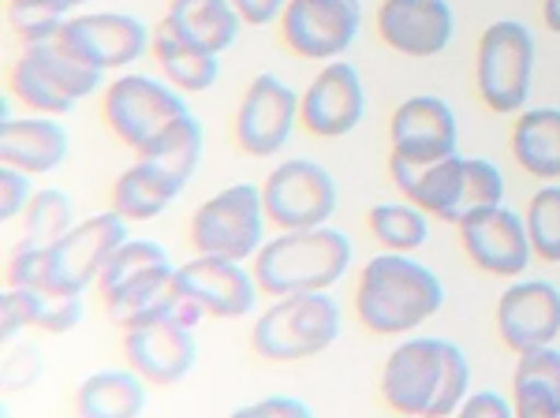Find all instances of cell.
<instances>
[{"mask_svg":"<svg viewBox=\"0 0 560 418\" xmlns=\"http://www.w3.org/2000/svg\"><path fill=\"white\" fill-rule=\"evenodd\" d=\"M105 71L79 57L71 45L52 34L42 42H26L8 71V86L26 108L42 116H65L94 90H102Z\"/></svg>","mask_w":560,"mask_h":418,"instance_id":"4","label":"cell"},{"mask_svg":"<svg viewBox=\"0 0 560 418\" xmlns=\"http://www.w3.org/2000/svg\"><path fill=\"white\" fill-rule=\"evenodd\" d=\"M60 38L79 53L86 63L102 71L128 68V63L142 60L153 45V31L139 15L124 12H83L68 15L60 26Z\"/></svg>","mask_w":560,"mask_h":418,"instance_id":"15","label":"cell"},{"mask_svg":"<svg viewBox=\"0 0 560 418\" xmlns=\"http://www.w3.org/2000/svg\"><path fill=\"white\" fill-rule=\"evenodd\" d=\"M68 158V131L49 116H34V120H12L4 116L0 124V161L15 165L31 176L60 169Z\"/></svg>","mask_w":560,"mask_h":418,"instance_id":"22","label":"cell"},{"mask_svg":"<svg viewBox=\"0 0 560 418\" xmlns=\"http://www.w3.org/2000/svg\"><path fill=\"white\" fill-rule=\"evenodd\" d=\"M128 224L116 209H105L71 224L49 247H15L8 258V285L38 288L45 295H83L128 240Z\"/></svg>","mask_w":560,"mask_h":418,"instance_id":"1","label":"cell"},{"mask_svg":"<svg viewBox=\"0 0 560 418\" xmlns=\"http://www.w3.org/2000/svg\"><path fill=\"white\" fill-rule=\"evenodd\" d=\"M79 322H83V295H45L42 322H38L42 333L60 336L75 329Z\"/></svg>","mask_w":560,"mask_h":418,"instance_id":"40","label":"cell"},{"mask_svg":"<svg viewBox=\"0 0 560 418\" xmlns=\"http://www.w3.org/2000/svg\"><path fill=\"white\" fill-rule=\"evenodd\" d=\"M388 139H393V153L408 161H430L445 158V153L459 150V127L456 113L448 108L445 97L419 94L396 105L393 120H388Z\"/></svg>","mask_w":560,"mask_h":418,"instance_id":"21","label":"cell"},{"mask_svg":"<svg viewBox=\"0 0 560 418\" xmlns=\"http://www.w3.org/2000/svg\"><path fill=\"white\" fill-rule=\"evenodd\" d=\"M31 198H34L31 172L0 161V221L12 224L15 217H23L26 206H31Z\"/></svg>","mask_w":560,"mask_h":418,"instance_id":"39","label":"cell"},{"mask_svg":"<svg viewBox=\"0 0 560 418\" xmlns=\"http://www.w3.org/2000/svg\"><path fill=\"white\" fill-rule=\"evenodd\" d=\"M497 333L509 351H530L560 336V288L549 280H516L497 299Z\"/></svg>","mask_w":560,"mask_h":418,"instance_id":"20","label":"cell"},{"mask_svg":"<svg viewBox=\"0 0 560 418\" xmlns=\"http://www.w3.org/2000/svg\"><path fill=\"white\" fill-rule=\"evenodd\" d=\"M530 79H535V34L516 20L486 26L475 53V86L482 105L501 116L523 113Z\"/></svg>","mask_w":560,"mask_h":418,"instance_id":"6","label":"cell"},{"mask_svg":"<svg viewBox=\"0 0 560 418\" xmlns=\"http://www.w3.org/2000/svg\"><path fill=\"white\" fill-rule=\"evenodd\" d=\"M42 306H45V292H38V288L8 285L4 295H0V340L12 344L20 340L23 329H38Z\"/></svg>","mask_w":560,"mask_h":418,"instance_id":"35","label":"cell"},{"mask_svg":"<svg viewBox=\"0 0 560 418\" xmlns=\"http://www.w3.org/2000/svg\"><path fill=\"white\" fill-rule=\"evenodd\" d=\"M456 229H459V243H464V254L471 258V266L490 272V277H520V272L530 266V258H535L527 221L504 202L475 209Z\"/></svg>","mask_w":560,"mask_h":418,"instance_id":"13","label":"cell"},{"mask_svg":"<svg viewBox=\"0 0 560 418\" xmlns=\"http://www.w3.org/2000/svg\"><path fill=\"white\" fill-rule=\"evenodd\" d=\"M168 299V295H165ZM165 299L150 314L124 325V359L153 388L179 385L198 362L195 329L165 311Z\"/></svg>","mask_w":560,"mask_h":418,"instance_id":"9","label":"cell"},{"mask_svg":"<svg viewBox=\"0 0 560 418\" xmlns=\"http://www.w3.org/2000/svg\"><path fill=\"white\" fill-rule=\"evenodd\" d=\"M512 153L535 179H560V108H523L512 127Z\"/></svg>","mask_w":560,"mask_h":418,"instance_id":"28","label":"cell"},{"mask_svg":"<svg viewBox=\"0 0 560 418\" xmlns=\"http://www.w3.org/2000/svg\"><path fill=\"white\" fill-rule=\"evenodd\" d=\"M527 235H530V247L541 262L557 266L560 262V184H546L535 190V198L527 202Z\"/></svg>","mask_w":560,"mask_h":418,"instance_id":"34","label":"cell"},{"mask_svg":"<svg viewBox=\"0 0 560 418\" xmlns=\"http://www.w3.org/2000/svg\"><path fill=\"white\" fill-rule=\"evenodd\" d=\"M236 4V12H240V20L243 23H250V26H269V23H277L280 15H284V4L288 0H232Z\"/></svg>","mask_w":560,"mask_h":418,"instance_id":"43","label":"cell"},{"mask_svg":"<svg viewBox=\"0 0 560 418\" xmlns=\"http://www.w3.org/2000/svg\"><path fill=\"white\" fill-rule=\"evenodd\" d=\"M504 202V176L493 161L486 158H467L464 172V217H471L475 209L501 206Z\"/></svg>","mask_w":560,"mask_h":418,"instance_id":"36","label":"cell"},{"mask_svg":"<svg viewBox=\"0 0 560 418\" xmlns=\"http://www.w3.org/2000/svg\"><path fill=\"white\" fill-rule=\"evenodd\" d=\"M150 381L135 370H97L75 393L79 418H139L147 411Z\"/></svg>","mask_w":560,"mask_h":418,"instance_id":"26","label":"cell"},{"mask_svg":"<svg viewBox=\"0 0 560 418\" xmlns=\"http://www.w3.org/2000/svg\"><path fill=\"white\" fill-rule=\"evenodd\" d=\"M165 266H173V258H168V251L161 247V243H153V240H124L120 247L113 251V258L105 262L102 277H97L102 299L124 292V288L135 285V280L150 277L153 269H165Z\"/></svg>","mask_w":560,"mask_h":418,"instance_id":"31","label":"cell"},{"mask_svg":"<svg viewBox=\"0 0 560 418\" xmlns=\"http://www.w3.org/2000/svg\"><path fill=\"white\" fill-rule=\"evenodd\" d=\"M366 113L359 71L348 60H329L300 94V120L318 139H340L355 131Z\"/></svg>","mask_w":560,"mask_h":418,"instance_id":"17","label":"cell"},{"mask_svg":"<svg viewBox=\"0 0 560 418\" xmlns=\"http://www.w3.org/2000/svg\"><path fill=\"white\" fill-rule=\"evenodd\" d=\"M471 396V362H467L464 351L448 340L445 348V385H441L438 407H433V418H448L464 407V399Z\"/></svg>","mask_w":560,"mask_h":418,"instance_id":"37","label":"cell"},{"mask_svg":"<svg viewBox=\"0 0 560 418\" xmlns=\"http://www.w3.org/2000/svg\"><path fill=\"white\" fill-rule=\"evenodd\" d=\"M150 53H153V60H158V68L165 71L168 83L176 90H184V94H202V90H210L217 83V76H221V63H217L213 53L191 45L165 20L153 26Z\"/></svg>","mask_w":560,"mask_h":418,"instance_id":"27","label":"cell"},{"mask_svg":"<svg viewBox=\"0 0 560 418\" xmlns=\"http://www.w3.org/2000/svg\"><path fill=\"white\" fill-rule=\"evenodd\" d=\"M300 120V94L277 76H255L236 108V142L247 158H273Z\"/></svg>","mask_w":560,"mask_h":418,"instance_id":"14","label":"cell"},{"mask_svg":"<svg viewBox=\"0 0 560 418\" xmlns=\"http://www.w3.org/2000/svg\"><path fill=\"white\" fill-rule=\"evenodd\" d=\"M359 0H288L280 15V38L300 60H337L359 38Z\"/></svg>","mask_w":560,"mask_h":418,"instance_id":"11","label":"cell"},{"mask_svg":"<svg viewBox=\"0 0 560 418\" xmlns=\"http://www.w3.org/2000/svg\"><path fill=\"white\" fill-rule=\"evenodd\" d=\"M512 404L520 418H560V348L541 344V348L520 351L516 370H512Z\"/></svg>","mask_w":560,"mask_h":418,"instance_id":"23","label":"cell"},{"mask_svg":"<svg viewBox=\"0 0 560 418\" xmlns=\"http://www.w3.org/2000/svg\"><path fill=\"white\" fill-rule=\"evenodd\" d=\"M351 240L340 229L314 224V229H288L261 243L255 254V280L266 295L329 292L351 269Z\"/></svg>","mask_w":560,"mask_h":418,"instance_id":"3","label":"cell"},{"mask_svg":"<svg viewBox=\"0 0 560 418\" xmlns=\"http://www.w3.org/2000/svg\"><path fill=\"white\" fill-rule=\"evenodd\" d=\"M179 195H184L179 179L168 176L165 169L150 165L147 158H135V165L124 169L113 187V209L124 221L147 224V221H158Z\"/></svg>","mask_w":560,"mask_h":418,"instance_id":"24","label":"cell"},{"mask_svg":"<svg viewBox=\"0 0 560 418\" xmlns=\"http://www.w3.org/2000/svg\"><path fill=\"white\" fill-rule=\"evenodd\" d=\"M236 418H306V404L292 396H269V399H255V404H243L232 411Z\"/></svg>","mask_w":560,"mask_h":418,"instance_id":"41","label":"cell"},{"mask_svg":"<svg viewBox=\"0 0 560 418\" xmlns=\"http://www.w3.org/2000/svg\"><path fill=\"white\" fill-rule=\"evenodd\" d=\"M90 4V0H12L8 20L12 31L20 34V42H42L65 26L68 15H75V8Z\"/></svg>","mask_w":560,"mask_h":418,"instance_id":"33","label":"cell"},{"mask_svg":"<svg viewBox=\"0 0 560 418\" xmlns=\"http://www.w3.org/2000/svg\"><path fill=\"white\" fill-rule=\"evenodd\" d=\"M71 224H75V209H71V198L57 187L34 190L31 206L23 213V232L15 247H49L65 235Z\"/></svg>","mask_w":560,"mask_h":418,"instance_id":"32","label":"cell"},{"mask_svg":"<svg viewBox=\"0 0 560 418\" xmlns=\"http://www.w3.org/2000/svg\"><path fill=\"white\" fill-rule=\"evenodd\" d=\"M261 202H266L269 224H277L280 232L314 229V224H329V217L337 213V184L318 161L292 158L280 161L266 176Z\"/></svg>","mask_w":560,"mask_h":418,"instance_id":"10","label":"cell"},{"mask_svg":"<svg viewBox=\"0 0 560 418\" xmlns=\"http://www.w3.org/2000/svg\"><path fill=\"white\" fill-rule=\"evenodd\" d=\"M191 113L184 102V90H176L173 83H161L153 76H139V71H128V76L113 79L105 86V102H102V116L108 124V131L131 147L135 153L147 150L158 135H165L179 116Z\"/></svg>","mask_w":560,"mask_h":418,"instance_id":"7","label":"cell"},{"mask_svg":"<svg viewBox=\"0 0 560 418\" xmlns=\"http://www.w3.org/2000/svg\"><path fill=\"white\" fill-rule=\"evenodd\" d=\"M176 288L191 295L210 317L236 322L247 317L258 303V280L250 269H243L236 258H221V254H195L191 262L176 269Z\"/></svg>","mask_w":560,"mask_h":418,"instance_id":"16","label":"cell"},{"mask_svg":"<svg viewBox=\"0 0 560 418\" xmlns=\"http://www.w3.org/2000/svg\"><path fill=\"white\" fill-rule=\"evenodd\" d=\"M340 336V306L329 292L280 295L258 314L250 329V348L266 362H300L322 356Z\"/></svg>","mask_w":560,"mask_h":418,"instance_id":"5","label":"cell"},{"mask_svg":"<svg viewBox=\"0 0 560 418\" xmlns=\"http://www.w3.org/2000/svg\"><path fill=\"white\" fill-rule=\"evenodd\" d=\"M0 374H4L8 393H26V388H31L34 381H38V374H42L38 348L12 340V344H8V351H4V367H0Z\"/></svg>","mask_w":560,"mask_h":418,"instance_id":"38","label":"cell"},{"mask_svg":"<svg viewBox=\"0 0 560 418\" xmlns=\"http://www.w3.org/2000/svg\"><path fill=\"white\" fill-rule=\"evenodd\" d=\"M165 23L198 49L221 57L240 38V12L232 0H173L165 12Z\"/></svg>","mask_w":560,"mask_h":418,"instance_id":"25","label":"cell"},{"mask_svg":"<svg viewBox=\"0 0 560 418\" xmlns=\"http://www.w3.org/2000/svg\"><path fill=\"white\" fill-rule=\"evenodd\" d=\"M202 147H206L202 124H198L191 113H184L165 135H158L147 150H139V158H147L150 165L165 169L168 176L187 187V179L195 176L198 161H202Z\"/></svg>","mask_w":560,"mask_h":418,"instance_id":"29","label":"cell"},{"mask_svg":"<svg viewBox=\"0 0 560 418\" xmlns=\"http://www.w3.org/2000/svg\"><path fill=\"white\" fill-rule=\"evenodd\" d=\"M541 20L553 34H560V0H541Z\"/></svg>","mask_w":560,"mask_h":418,"instance_id":"44","label":"cell"},{"mask_svg":"<svg viewBox=\"0 0 560 418\" xmlns=\"http://www.w3.org/2000/svg\"><path fill=\"white\" fill-rule=\"evenodd\" d=\"M441 303H445V285L411 254L385 251L359 272L355 314L359 325L377 336H404L419 329L441 311Z\"/></svg>","mask_w":560,"mask_h":418,"instance_id":"2","label":"cell"},{"mask_svg":"<svg viewBox=\"0 0 560 418\" xmlns=\"http://www.w3.org/2000/svg\"><path fill=\"white\" fill-rule=\"evenodd\" d=\"M366 224L385 251L411 254L430 240V213L408 202V198H404V202H377L370 209Z\"/></svg>","mask_w":560,"mask_h":418,"instance_id":"30","label":"cell"},{"mask_svg":"<svg viewBox=\"0 0 560 418\" xmlns=\"http://www.w3.org/2000/svg\"><path fill=\"white\" fill-rule=\"evenodd\" d=\"M464 172L467 158L464 153H445V158H430V161H408L388 153V176L393 187L400 190L408 202L419 209H427L430 217L445 224L464 221Z\"/></svg>","mask_w":560,"mask_h":418,"instance_id":"18","label":"cell"},{"mask_svg":"<svg viewBox=\"0 0 560 418\" xmlns=\"http://www.w3.org/2000/svg\"><path fill=\"white\" fill-rule=\"evenodd\" d=\"M456 15L448 0H382L377 34L393 53L411 60H430L448 49Z\"/></svg>","mask_w":560,"mask_h":418,"instance_id":"19","label":"cell"},{"mask_svg":"<svg viewBox=\"0 0 560 418\" xmlns=\"http://www.w3.org/2000/svg\"><path fill=\"white\" fill-rule=\"evenodd\" d=\"M445 348L448 340L411 336L388 351L382 367V399L396 415L433 418L441 385H445Z\"/></svg>","mask_w":560,"mask_h":418,"instance_id":"12","label":"cell"},{"mask_svg":"<svg viewBox=\"0 0 560 418\" xmlns=\"http://www.w3.org/2000/svg\"><path fill=\"white\" fill-rule=\"evenodd\" d=\"M459 415L464 418H512L516 415V404L504 399L501 393H493V388H482V393H471L464 399Z\"/></svg>","mask_w":560,"mask_h":418,"instance_id":"42","label":"cell"},{"mask_svg":"<svg viewBox=\"0 0 560 418\" xmlns=\"http://www.w3.org/2000/svg\"><path fill=\"white\" fill-rule=\"evenodd\" d=\"M266 202L261 187L232 184L206 198L191 217V247L195 254H221V258L247 262L266 243Z\"/></svg>","mask_w":560,"mask_h":418,"instance_id":"8","label":"cell"}]
</instances>
